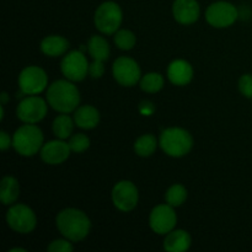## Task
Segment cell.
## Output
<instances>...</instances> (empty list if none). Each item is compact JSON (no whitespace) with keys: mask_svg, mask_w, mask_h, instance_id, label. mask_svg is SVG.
<instances>
[{"mask_svg":"<svg viewBox=\"0 0 252 252\" xmlns=\"http://www.w3.org/2000/svg\"><path fill=\"white\" fill-rule=\"evenodd\" d=\"M56 223L62 235L73 243L84 240L91 229L89 217L83 211L76 208H66L59 212Z\"/></svg>","mask_w":252,"mask_h":252,"instance_id":"cell-1","label":"cell"},{"mask_svg":"<svg viewBox=\"0 0 252 252\" xmlns=\"http://www.w3.org/2000/svg\"><path fill=\"white\" fill-rule=\"evenodd\" d=\"M47 101L53 110L70 113L80 103V93L70 80H57L47 90Z\"/></svg>","mask_w":252,"mask_h":252,"instance_id":"cell-2","label":"cell"},{"mask_svg":"<svg viewBox=\"0 0 252 252\" xmlns=\"http://www.w3.org/2000/svg\"><path fill=\"white\" fill-rule=\"evenodd\" d=\"M12 147L22 157H33L43 147V133L33 123H25L12 135Z\"/></svg>","mask_w":252,"mask_h":252,"instance_id":"cell-3","label":"cell"},{"mask_svg":"<svg viewBox=\"0 0 252 252\" xmlns=\"http://www.w3.org/2000/svg\"><path fill=\"white\" fill-rule=\"evenodd\" d=\"M161 149L169 157L181 158L189 154L193 147V139L189 132L184 128H166L161 132L159 139Z\"/></svg>","mask_w":252,"mask_h":252,"instance_id":"cell-4","label":"cell"},{"mask_svg":"<svg viewBox=\"0 0 252 252\" xmlns=\"http://www.w3.org/2000/svg\"><path fill=\"white\" fill-rule=\"evenodd\" d=\"M123 14L120 5L115 1H105L96 9L94 21L101 33L113 34L122 24Z\"/></svg>","mask_w":252,"mask_h":252,"instance_id":"cell-5","label":"cell"},{"mask_svg":"<svg viewBox=\"0 0 252 252\" xmlns=\"http://www.w3.org/2000/svg\"><path fill=\"white\" fill-rule=\"evenodd\" d=\"M6 223L16 233L29 234L36 228L37 218L29 206L17 203L10 206L9 211L6 212Z\"/></svg>","mask_w":252,"mask_h":252,"instance_id":"cell-6","label":"cell"},{"mask_svg":"<svg viewBox=\"0 0 252 252\" xmlns=\"http://www.w3.org/2000/svg\"><path fill=\"white\" fill-rule=\"evenodd\" d=\"M48 85V76L42 68L30 65L19 75V88L24 95H38Z\"/></svg>","mask_w":252,"mask_h":252,"instance_id":"cell-7","label":"cell"},{"mask_svg":"<svg viewBox=\"0 0 252 252\" xmlns=\"http://www.w3.org/2000/svg\"><path fill=\"white\" fill-rule=\"evenodd\" d=\"M239 11L235 5L229 1H217L208 6L206 20L216 29H225L231 26L238 20Z\"/></svg>","mask_w":252,"mask_h":252,"instance_id":"cell-8","label":"cell"},{"mask_svg":"<svg viewBox=\"0 0 252 252\" xmlns=\"http://www.w3.org/2000/svg\"><path fill=\"white\" fill-rule=\"evenodd\" d=\"M16 115L24 123H38L47 115V102L43 98L34 95H29L19 103Z\"/></svg>","mask_w":252,"mask_h":252,"instance_id":"cell-9","label":"cell"},{"mask_svg":"<svg viewBox=\"0 0 252 252\" xmlns=\"http://www.w3.org/2000/svg\"><path fill=\"white\" fill-rule=\"evenodd\" d=\"M63 75L70 81H81L89 74V62L81 51H71L61 64Z\"/></svg>","mask_w":252,"mask_h":252,"instance_id":"cell-10","label":"cell"},{"mask_svg":"<svg viewBox=\"0 0 252 252\" xmlns=\"http://www.w3.org/2000/svg\"><path fill=\"white\" fill-rule=\"evenodd\" d=\"M112 73L116 81L122 86H134L140 81V68L134 59L129 57H120L115 61L112 66Z\"/></svg>","mask_w":252,"mask_h":252,"instance_id":"cell-11","label":"cell"},{"mask_svg":"<svg viewBox=\"0 0 252 252\" xmlns=\"http://www.w3.org/2000/svg\"><path fill=\"white\" fill-rule=\"evenodd\" d=\"M139 201L138 189L133 182L120 181L112 189V202L117 209L122 212H130L137 207Z\"/></svg>","mask_w":252,"mask_h":252,"instance_id":"cell-12","label":"cell"},{"mask_svg":"<svg viewBox=\"0 0 252 252\" xmlns=\"http://www.w3.org/2000/svg\"><path fill=\"white\" fill-rule=\"evenodd\" d=\"M177 217L174 207L170 204H160L152 211L149 217V224L153 231L160 235H166L174 230L176 225Z\"/></svg>","mask_w":252,"mask_h":252,"instance_id":"cell-13","label":"cell"},{"mask_svg":"<svg viewBox=\"0 0 252 252\" xmlns=\"http://www.w3.org/2000/svg\"><path fill=\"white\" fill-rule=\"evenodd\" d=\"M70 147L68 143L63 142V139L51 140L43 144L41 149V158L46 164L59 165L65 161L70 155Z\"/></svg>","mask_w":252,"mask_h":252,"instance_id":"cell-14","label":"cell"},{"mask_svg":"<svg viewBox=\"0 0 252 252\" xmlns=\"http://www.w3.org/2000/svg\"><path fill=\"white\" fill-rule=\"evenodd\" d=\"M199 4L197 0H175L172 14L175 20L182 25H192L199 19Z\"/></svg>","mask_w":252,"mask_h":252,"instance_id":"cell-15","label":"cell"},{"mask_svg":"<svg viewBox=\"0 0 252 252\" xmlns=\"http://www.w3.org/2000/svg\"><path fill=\"white\" fill-rule=\"evenodd\" d=\"M167 78L174 85H187L193 78V69L191 64L185 59H176L171 62L167 68Z\"/></svg>","mask_w":252,"mask_h":252,"instance_id":"cell-16","label":"cell"},{"mask_svg":"<svg viewBox=\"0 0 252 252\" xmlns=\"http://www.w3.org/2000/svg\"><path fill=\"white\" fill-rule=\"evenodd\" d=\"M191 236L182 229L171 230L166 234L164 240V250L169 252H184L191 246Z\"/></svg>","mask_w":252,"mask_h":252,"instance_id":"cell-17","label":"cell"},{"mask_svg":"<svg viewBox=\"0 0 252 252\" xmlns=\"http://www.w3.org/2000/svg\"><path fill=\"white\" fill-rule=\"evenodd\" d=\"M74 122L79 128L93 129L100 122V112L91 105L80 106L74 112Z\"/></svg>","mask_w":252,"mask_h":252,"instance_id":"cell-18","label":"cell"},{"mask_svg":"<svg viewBox=\"0 0 252 252\" xmlns=\"http://www.w3.org/2000/svg\"><path fill=\"white\" fill-rule=\"evenodd\" d=\"M69 48L68 39L63 36L58 34H52L47 36L41 42V51L48 57H59L63 56Z\"/></svg>","mask_w":252,"mask_h":252,"instance_id":"cell-19","label":"cell"},{"mask_svg":"<svg viewBox=\"0 0 252 252\" xmlns=\"http://www.w3.org/2000/svg\"><path fill=\"white\" fill-rule=\"evenodd\" d=\"M20 196V185L15 177L5 176L0 184V199L5 206H12Z\"/></svg>","mask_w":252,"mask_h":252,"instance_id":"cell-20","label":"cell"},{"mask_svg":"<svg viewBox=\"0 0 252 252\" xmlns=\"http://www.w3.org/2000/svg\"><path fill=\"white\" fill-rule=\"evenodd\" d=\"M88 51L94 59L105 62L110 57V44L103 37L93 36L89 39Z\"/></svg>","mask_w":252,"mask_h":252,"instance_id":"cell-21","label":"cell"},{"mask_svg":"<svg viewBox=\"0 0 252 252\" xmlns=\"http://www.w3.org/2000/svg\"><path fill=\"white\" fill-rule=\"evenodd\" d=\"M74 120L69 117L68 113H62L57 116L56 120L53 121V133L59 139H66L71 135L74 129Z\"/></svg>","mask_w":252,"mask_h":252,"instance_id":"cell-22","label":"cell"},{"mask_svg":"<svg viewBox=\"0 0 252 252\" xmlns=\"http://www.w3.org/2000/svg\"><path fill=\"white\" fill-rule=\"evenodd\" d=\"M158 140L153 134H144L138 138L134 143V150L139 157L148 158L157 150Z\"/></svg>","mask_w":252,"mask_h":252,"instance_id":"cell-23","label":"cell"},{"mask_svg":"<svg viewBox=\"0 0 252 252\" xmlns=\"http://www.w3.org/2000/svg\"><path fill=\"white\" fill-rule=\"evenodd\" d=\"M140 89L145 93L154 94L158 93L164 86V78L159 73H148L140 79Z\"/></svg>","mask_w":252,"mask_h":252,"instance_id":"cell-24","label":"cell"},{"mask_svg":"<svg viewBox=\"0 0 252 252\" xmlns=\"http://www.w3.org/2000/svg\"><path fill=\"white\" fill-rule=\"evenodd\" d=\"M165 199H166V203L172 206L174 208L182 206L187 199V189L182 185H172L166 191Z\"/></svg>","mask_w":252,"mask_h":252,"instance_id":"cell-25","label":"cell"},{"mask_svg":"<svg viewBox=\"0 0 252 252\" xmlns=\"http://www.w3.org/2000/svg\"><path fill=\"white\" fill-rule=\"evenodd\" d=\"M135 38L134 33L129 30H118L115 33V43L122 51H129L135 46Z\"/></svg>","mask_w":252,"mask_h":252,"instance_id":"cell-26","label":"cell"},{"mask_svg":"<svg viewBox=\"0 0 252 252\" xmlns=\"http://www.w3.org/2000/svg\"><path fill=\"white\" fill-rule=\"evenodd\" d=\"M68 144L70 147L71 152L84 153L90 147V139H89L88 135L83 134V133H78V134H74L73 137H70Z\"/></svg>","mask_w":252,"mask_h":252,"instance_id":"cell-27","label":"cell"},{"mask_svg":"<svg viewBox=\"0 0 252 252\" xmlns=\"http://www.w3.org/2000/svg\"><path fill=\"white\" fill-rule=\"evenodd\" d=\"M47 250L49 252H71L74 250V246L71 245L70 240L68 239H57L52 241L48 245Z\"/></svg>","mask_w":252,"mask_h":252,"instance_id":"cell-28","label":"cell"},{"mask_svg":"<svg viewBox=\"0 0 252 252\" xmlns=\"http://www.w3.org/2000/svg\"><path fill=\"white\" fill-rule=\"evenodd\" d=\"M239 90L245 97L252 98V75L251 74H244L239 79Z\"/></svg>","mask_w":252,"mask_h":252,"instance_id":"cell-29","label":"cell"},{"mask_svg":"<svg viewBox=\"0 0 252 252\" xmlns=\"http://www.w3.org/2000/svg\"><path fill=\"white\" fill-rule=\"evenodd\" d=\"M89 74H90L91 78L98 79L105 74V65H103L102 61H97V59H94L93 63L89 64Z\"/></svg>","mask_w":252,"mask_h":252,"instance_id":"cell-30","label":"cell"},{"mask_svg":"<svg viewBox=\"0 0 252 252\" xmlns=\"http://www.w3.org/2000/svg\"><path fill=\"white\" fill-rule=\"evenodd\" d=\"M155 111L154 105L150 101H142L139 105V112L143 116H150Z\"/></svg>","mask_w":252,"mask_h":252,"instance_id":"cell-31","label":"cell"},{"mask_svg":"<svg viewBox=\"0 0 252 252\" xmlns=\"http://www.w3.org/2000/svg\"><path fill=\"white\" fill-rule=\"evenodd\" d=\"M10 145H12V139L5 130H1L0 132V148L1 150H6L9 149Z\"/></svg>","mask_w":252,"mask_h":252,"instance_id":"cell-32","label":"cell"},{"mask_svg":"<svg viewBox=\"0 0 252 252\" xmlns=\"http://www.w3.org/2000/svg\"><path fill=\"white\" fill-rule=\"evenodd\" d=\"M0 97H1V103H2V105H5V103L7 102V100H9V96H7L6 93H2L1 95H0Z\"/></svg>","mask_w":252,"mask_h":252,"instance_id":"cell-33","label":"cell"},{"mask_svg":"<svg viewBox=\"0 0 252 252\" xmlns=\"http://www.w3.org/2000/svg\"><path fill=\"white\" fill-rule=\"evenodd\" d=\"M17 251H20V252H26V250H25V249H21V248L11 249V250H10V252H17Z\"/></svg>","mask_w":252,"mask_h":252,"instance_id":"cell-34","label":"cell"}]
</instances>
